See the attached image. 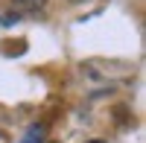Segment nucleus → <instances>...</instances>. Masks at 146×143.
I'll use <instances>...</instances> for the list:
<instances>
[{"mask_svg":"<svg viewBox=\"0 0 146 143\" xmlns=\"http://www.w3.org/2000/svg\"><path fill=\"white\" fill-rule=\"evenodd\" d=\"M47 6V0H12V9H21V12H41Z\"/></svg>","mask_w":146,"mask_h":143,"instance_id":"obj_1","label":"nucleus"},{"mask_svg":"<svg viewBox=\"0 0 146 143\" xmlns=\"http://www.w3.org/2000/svg\"><path fill=\"white\" fill-rule=\"evenodd\" d=\"M18 21V15H3V18H0V23H15Z\"/></svg>","mask_w":146,"mask_h":143,"instance_id":"obj_2","label":"nucleus"},{"mask_svg":"<svg viewBox=\"0 0 146 143\" xmlns=\"http://www.w3.org/2000/svg\"><path fill=\"white\" fill-rule=\"evenodd\" d=\"M67 3H85V0H67Z\"/></svg>","mask_w":146,"mask_h":143,"instance_id":"obj_3","label":"nucleus"},{"mask_svg":"<svg viewBox=\"0 0 146 143\" xmlns=\"http://www.w3.org/2000/svg\"><path fill=\"white\" fill-rule=\"evenodd\" d=\"M88 143H105V140H88Z\"/></svg>","mask_w":146,"mask_h":143,"instance_id":"obj_4","label":"nucleus"}]
</instances>
